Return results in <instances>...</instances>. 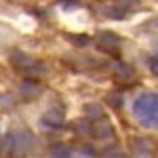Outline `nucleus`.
I'll return each instance as SVG.
<instances>
[{
	"instance_id": "obj_1",
	"label": "nucleus",
	"mask_w": 158,
	"mask_h": 158,
	"mask_svg": "<svg viewBox=\"0 0 158 158\" xmlns=\"http://www.w3.org/2000/svg\"><path fill=\"white\" fill-rule=\"evenodd\" d=\"M135 120L146 129H158V93H139L131 103Z\"/></svg>"
},
{
	"instance_id": "obj_2",
	"label": "nucleus",
	"mask_w": 158,
	"mask_h": 158,
	"mask_svg": "<svg viewBox=\"0 0 158 158\" xmlns=\"http://www.w3.org/2000/svg\"><path fill=\"white\" fill-rule=\"evenodd\" d=\"M9 59H11V63L17 70H21L25 74H44L47 72L38 61H34L30 55H25V53H21V51H17V49H13L9 53Z\"/></svg>"
},
{
	"instance_id": "obj_3",
	"label": "nucleus",
	"mask_w": 158,
	"mask_h": 158,
	"mask_svg": "<svg viewBox=\"0 0 158 158\" xmlns=\"http://www.w3.org/2000/svg\"><path fill=\"white\" fill-rule=\"evenodd\" d=\"M21 93L23 95H27V97H38L40 95V89H38V85H34V82H23L21 85Z\"/></svg>"
}]
</instances>
